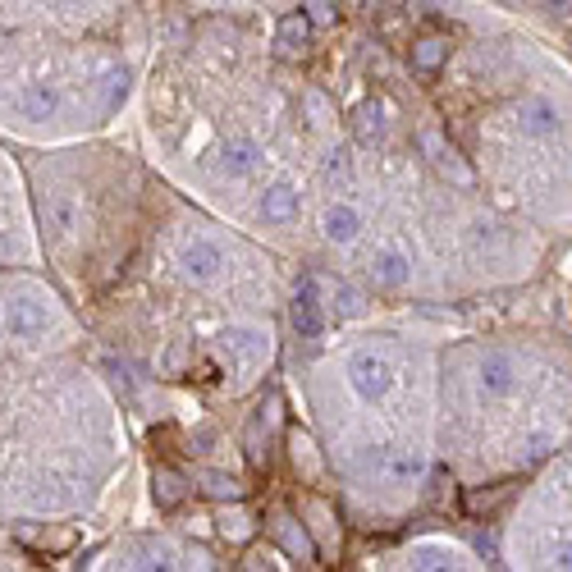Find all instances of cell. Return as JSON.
I'll use <instances>...</instances> for the list:
<instances>
[{"label": "cell", "mask_w": 572, "mask_h": 572, "mask_svg": "<svg viewBox=\"0 0 572 572\" xmlns=\"http://www.w3.org/2000/svg\"><path fill=\"white\" fill-rule=\"evenodd\" d=\"M289 321H293V330L303 339H321V330H325V307H321V293H316V280L312 275H303L298 280V289H293V298H289Z\"/></svg>", "instance_id": "cell-2"}, {"label": "cell", "mask_w": 572, "mask_h": 572, "mask_svg": "<svg viewBox=\"0 0 572 572\" xmlns=\"http://www.w3.org/2000/svg\"><path fill=\"white\" fill-rule=\"evenodd\" d=\"M220 344H225V353H238V362H252L266 348V339L257 330H248V325H229L225 335H220Z\"/></svg>", "instance_id": "cell-18"}, {"label": "cell", "mask_w": 572, "mask_h": 572, "mask_svg": "<svg viewBox=\"0 0 572 572\" xmlns=\"http://www.w3.org/2000/svg\"><path fill=\"white\" fill-rule=\"evenodd\" d=\"M184 495H188V481L174 467H156L152 472V499H156V508H179L184 504Z\"/></svg>", "instance_id": "cell-14"}, {"label": "cell", "mask_w": 572, "mask_h": 572, "mask_svg": "<svg viewBox=\"0 0 572 572\" xmlns=\"http://www.w3.org/2000/svg\"><path fill=\"white\" fill-rule=\"evenodd\" d=\"M307 115H312L316 124H325V119H330V106H325V97H316V92H312V97H307Z\"/></svg>", "instance_id": "cell-32"}, {"label": "cell", "mask_w": 572, "mask_h": 572, "mask_svg": "<svg viewBox=\"0 0 572 572\" xmlns=\"http://www.w3.org/2000/svg\"><path fill=\"white\" fill-rule=\"evenodd\" d=\"M197 486H202L211 499H220V504H238V499H243V486L225 472H197Z\"/></svg>", "instance_id": "cell-20"}, {"label": "cell", "mask_w": 572, "mask_h": 572, "mask_svg": "<svg viewBox=\"0 0 572 572\" xmlns=\"http://www.w3.org/2000/svg\"><path fill=\"white\" fill-rule=\"evenodd\" d=\"M316 23L307 19V10H293L280 19V51H293V46H307V37H312Z\"/></svg>", "instance_id": "cell-19"}, {"label": "cell", "mask_w": 572, "mask_h": 572, "mask_svg": "<svg viewBox=\"0 0 572 572\" xmlns=\"http://www.w3.org/2000/svg\"><path fill=\"white\" fill-rule=\"evenodd\" d=\"M298 211H303V193H298L289 179H275V184L261 193V202H257V216L266 220V225H293Z\"/></svg>", "instance_id": "cell-4"}, {"label": "cell", "mask_w": 572, "mask_h": 572, "mask_svg": "<svg viewBox=\"0 0 572 572\" xmlns=\"http://www.w3.org/2000/svg\"><path fill=\"white\" fill-rule=\"evenodd\" d=\"M357 138H367V142L385 138V110H380L376 101H367V106L357 110Z\"/></svg>", "instance_id": "cell-22"}, {"label": "cell", "mask_w": 572, "mask_h": 572, "mask_svg": "<svg viewBox=\"0 0 572 572\" xmlns=\"http://www.w3.org/2000/svg\"><path fill=\"white\" fill-rule=\"evenodd\" d=\"M421 472H426V458L412 454V449H394V454H385V476L394 481V486H412V481H421Z\"/></svg>", "instance_id": "cell-16"}, {"label": "cell", "mask_w": 572, "mask_h": 572, "mask_svg": "<svg viewBox=\"0 0 572 572\" xmlns=\"http://www.w3.org/2000/svg\"><path fill=\"white\" fill-rule=\"evenodd\" d=\"M444 60H449V37L421 33L417 42H412V69H417V74H440Z\"/></svg>", "instance_id": "cell-13"}, {"label": "cell", "mask_w": 572, "mask_h": 572, "mask_svg": "<svg viewBox=\"0 0 572 572\" xmlns=\"http://www.w3.org/2000/svg\"><path fill=\"white\" fill-rule=\"evenodd\" d=\"M289 444H293V463H298V472H303V467L312 472V454H316L312 440H307L303 431H293V435H289Z\"/></svg>", "instance_id": "cell-27"}, {"label": "cell", "mask_w": 572, "mask_h": 572, "mask_svg": "<svg viewBox=\"0 0 572 572\" xmlns=\"http://www.w3.org/2000/svg\"><path fill=\"white\" fill-rule=\"evenodd\" d=\"M303 10H307V19L316 23V28H330V23L339 19V10H335V0H303Z\"/></svg>", "instance_id": "cell-24"}, {"label": "cell", "mask_w": 572, "mask_h": 572, "mask_svg": "<svg viewBox=\"0 0 572 572\" xmlns=\"http://www.w3.org/2000/svg\"><path fill=\"white\" fill-rule=\"evenodd\" d=\"M270 536L280 540V550L289 554V559H303V563H312V559H316L312 536H307L303 522L293 518V513H275V527H270Z\"/></svg>", "instance_id": "cell-9"}, {"label": "cell", "mask_w": 572, "mask_h": 572, "mask_svg": "<svg viewBox=\"0 0 572 572\" xmlns=\"http://www.w3.org/2000/svg\"><path fill=\"white\" fill-rule=\"evenodd\" d=\"M412 568H454V554H444V550H417V554H412Z\"/></svg>", "instance_id": "cell-28"}, {"label": "cell", "mask_w": 572, "mask_h": 572, "mask_svg": "<svg viewBox=\"0 0 572 572\" xmlns=\"http://www.w3.org/2000/svg\"><path fill=\"white\" fill-rule=\"evenodd\" d=\"M179 270H184V280H193V284H211L220 270H225V252H220V243H211V238H193V243L179 248Z\"/></svg>", "instance_id": "cell-3"}, {"label": "cell", "mask_w": 572, "mask_h": 572, "mask_svg": "<svg viewBox=\"0 0 572 572\" xmlns=\"http://www.w3.org/2000/svg\"><path fill=\"white\" fill-rule=\"evenodd\" d=\"M513 380H518V367H513V357H508V353H486V357H481V367H476V385H481L486 399H504L508 389H513Z\"/></svg>", "instance_id": "cell-6"}, {"label": "cell", "mask_w": 572, "mask_h": 572, "mask_svg": "<svg viewBox=\"0 0 572 572\" xmlns=\"http://www.w3.org/2000/svg\"><path fill=\"white\" fill-rule=\"evenodd\" d=\"M10 110H14V115H23V119H51L55 110H60V92L46 87V83L19 87V92L10 97Z\"/></svg>", "instance_id": "cell-8"}, {"label": "cell", "mask_w": 572, "mask_h": 572, "mask_svg": "<svg viewBox=\"0 0 572 572\" xmlns=\"http://www.w3.org/2000/svg\"><path fill=\"white\" fill-rule=\"evenodd\" d=\"M243 568H280V563H275V554H270V550H252Z\"/></svg>", "instance_id": "cell-33"}, {"label": "cell", "mask_w": 572, "mask_h": 572, "mask_svg": "<svg viewBox=\"0 0 572 572\" xmlns=\"http://www.w3.org/2000/svg\"><path fill=\"white\" fill-rule=\"evenodd\" d=\"M115 101H124V74H119V69H110V78H106V106H115Z\"/></svg>", "instance_id": "cell-31"}, {"label": "cell", "mask_w": 572, "mask_h": 572, "mask_svg": "<svg viewBox=\"0 0 572 572\" xmlns=\"http://www.w3.org/2000/svg\"><path fill=\"white\" fill-rule=\"evenodd\" d=\"M348 385H353L357 399H385L389 385H394V362H389L385 353H353V362H348Z\"/></svg>", "instance_id": "cell-1"}, {"label": "cell", "mask_w": 572, "mask_h": 572, "mask_svg": "<svg viewBox=\"0 0 572 572\" xmlns=\"http://www.w3.org/2000/svg\"><path fill=\"white\" fill-rule=\"evenodd\" d=\"M518 495V486H513V481H499V486H481V490H467L463 495V504H467V513H476V518H481V513H495L499 504H508V499Z\"/></svg>", "instance_id": "cell-17"}, {"label": "cell", "mask_w": 572, "mask_h": 572, "mask_svg": "<svg viewBox=\"0 0 572 572\" xmlns=\"http://www.w3.org/2000/svg\"><path fill=\"white\" fill-rule=\"evenodd\" d=\"M321 234L330 238V243H353V238L362 234V216H357V206H348V202L325 206V216H321Z\"/></svg>", "instance_id": "cell-12"}, {"label": "cell", "mask_w": 572, "mask_h": 572, "mask_svg": "<svg viewBox=\"0 0 572 572\" xmlns=\"http://www.w3.org/2000/svg\"><path fill=\"white\" fill-rule=\"evenodd\" d=\"M220 531H225L229 540H248L252 536V518H248V513H234V518L220 513Z\"/></svg>", "instance_id": "cell-26"}, {"label": "cell", "mask_w": 572, "mask_h": 572, "mask_svg": "<svg viewBox=\"0 0 572 572\" xmlns=\"http://www.w3.org/2000/svg\"><path fill=\"white\" fill-rule=\"evenodd\" d=\"M348 179H353V161H348V152L339 147V152L325 156V184H330V188H344Z\"/></svg>", "instance_id": "cell-23"}, {"label": "cell", "mask_w": 572, "mask_h": 572, "mask_svg": "<svg viewBox=\"0 0 572 572\" xmlns=\"http://www.w3.org/2000/svg\"><path fill=\"white\" fill-rule=\"evenodd\" d=\"M257 165H261V147L252 138H229L220 147V174H229V179H248Z\"/></svg>", "instance_id": "cell-10"}, {"label": "cell", "mask_w": 572, "mask_h": 572, "mask_svg": "<svg viewBox=\"0 0 572 572\" xmlns=\"http://www.w3.org/2000/svg\"><path fill=\"white\" fill-rule=\"evenodd\" d=\"M550 563H554V568H572V540H554V545H550Z\"/></svg>", "instance_id": "cell-30"}, {"label": "cell", "mask_w": 572, "mask_h": 572, "mask_svg": "<svg viewBox=\"0 0 572 572\" xmlns=\"http://www.w3.org/2000/svg\"><path fill=\"white\" fill-rule=\"evenodd\" d=\"M412 280V261L399 248H376L371 252V284L376 289H403Z\"/></svg>", "instance_id": "cell-7"}, {"label": "cell", "mask_w": 572, "mask_h": 572, "mask_svg": "<svg viewBox=\"0 0 572 572\" xmlns=\"http://www.w3.org/2000/svg\"><path fill=\"white\" fill-rule=\"evenodd\" d=\"M14 536H19L23 545H37V550L65 554V550H74L78 531H74V527H69V531H33V522H19V527H14Z\"/></svg>", "instance_id": "cell-15"}, {"label": "cell", "mask_w": 572, "mask_h": 572, "mask_svg": "<svg viewBox=\"0 0 572 572\" xmlns=\"http://www.w3.org/2000/svg\"><path fill=\"white\" fill-rule=\"evenodd\" d=\"M335 312H344V316L362 312V293H357L353 284H335Z\"/></svg>", "instance_id": "cell-25"}, {"label": "cell", "mask_w": 572, "mask_h": 572, "mask_svg": "<svg viewBox=\"0 0 572 572\" xmlns=\"http://www.w3.org/2000/svg\"><path fill=\"white\" fill-rule=\"evenodd\" d=\"M421 152L431 156V161L440 165V170L449 174V179H454L458 188H472V184H476V174L463 165V156H454V152H449V147H444V142H440V133H421Z\"/></svg>", "instance_id": "cell-11"}, {"label": "cell", "mask_w": 572, "mask_h": 572, "mask_svg": "<svg viewBox=\"0 0 572 572\" xmlns=\"http://www.w3.org/2000/svg\"><path fill=\"white\" fill-rule=\"evenodd\" d=\"M513 129H518L522 138H550V133L559 129V110L545 97H527L513 106Z\"/></svg>", "instance_id": "cell-5"}, {"label": "cell", "mask_w": 572, "mask_h": 572, "mask_svg": "<svg viewBox=\"0 0 572 572\" xmlns=\"http://www.w3.org/2000/svg\"><path fill=\"white\" fill-rule=\"evenodd\" d=\"M554 14H563V19H572V0H554Z\"/></svg>", "instance_id": "cell-34"}, {"label": "cell", "mask_w": 572, "mask_h": 572, "mask_svg": "<svg viewBox=\"0 0 572 572\" xmlns=\"http://www.w3.org/2000/svg\"><path fill=\"white\" fill-rule=\"evenodd\" d=\"M42 216H46V229L51 234H74V202L69 197H46L42 202Z\"/></svg>", "instance_id": "cell-21"}, {"label": "cell", "mask_w": 572, "mask_h": 572, "mask_svg": "<svg viewBox=\"0 0 572 572\" xmlns=\"http://www.w3.org/2000/svg\"><path fill=\"white\" fill-rule=\"evenodd\" d=\"M550 449H554V435H545V431L531 435V440L522 444V454H527V463H540V458L550 454Z\"/></svg>", "instance_id": "cell-29"}]
</instances>
